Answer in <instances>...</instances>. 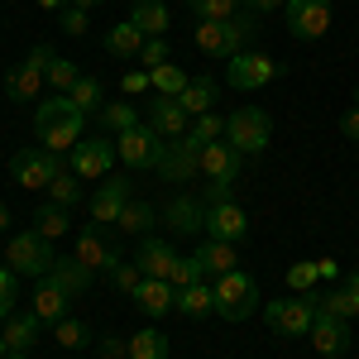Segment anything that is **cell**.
I'll list each match as a JSON object with an SVG mask.
<instances>
[{
    "instance_id": "49",
    "label": "cell",
    "mask_w": 359,
    "mask_h": 359,
    "mask_svg": "<svg viewBox=\"0 0 359 359\" xmlns=\"http://www.w3.org/2000/svg\"><path fill=\"white\" fill-rule=\"evenodd\" d=\"M101 355L106 359H130V340H125V335H101Z\"/></svg>"
},
{
    "instance_id": "37",
    "label": "cell",
    "mask_w": 359,
    "mask_h": 359,
    "mask_svg": "<svg viewBox=\"0 0 359 359\" xmlns=\"http://www.w3.org/2000/svg\"><path fill=\"white\" fill-rule=\"evenodd\" d=\"M149 82H154V91H158V96H172V101H177V96H182V86L192 82V77H187L182 67L163 62V67H154V72H149Z\"/></svg>"
},
{
    "instance_id": "48",
    "label": "cell",
    "mask_w": 359,
    "mask_h": 359,
    "mask_svg": "<svg viewBox=\"0 0 359 359\" xmlns=\"http://www.w3.org/2000/svg\"><path fill=\"white\" fill-rule=\"evenodd\" d=\"M139 62H144V72L163 67V62H168V39H149V43L139 48Z\"/></svg>"
},
{
    "instance_id": "10",
    "label": "cell",
    "mask_w": 359,
    "mask_h": 359,
    "mask_svg": "<svg viewBox=\"0 0 359 359\" xmlns=\"http://www.w3.org/2000/svg\"><path fill=\"white\" fill-rule=\"evenodd\" d=\"M273 77H278V62L269 53H254V48L235 53L230 67H225V82L235 86V91H259V86H269Z\"/></svg>"
},
{
    "instance_id": "25",
    "label": "cell",
    "mask_w": 359,
    "mask_h": 359,
    "mask_svg": "<svg viewBox=\"0 0 359 359\" xmlns=\"http://www.w3.org/2000/svg\"><path fill=\"white\" fill-rule=\"evenodd\" d=\"M135 302H139V311H144V316H154V321H158V316H168V311H172L177 287H172L168 278H144V283H139V292H135Z\"/></svg>"
},
{
    "instance_id": "56",
    "label": "cell",
    "mask_w": 359,
    "mask_h": 359,
    "mask_svg": "<svg viewBox=\"0 0 359 359\" xmlns=\"http://www.w3.org/2000/svg\"><path fill=\"white\" fill-rule=\"evenodd\" d=\"M5 225H10V206L0 201V230H5Z\"/></svg>"
},
{
    "instance_id": "39",
    "label": "cell",
    "mask_w": 359,
    "mask_h": 359,
    "mask_svg": "<svg viewBox=\"0 0 359 359\" xmlns=\"http://www.w3.org/2000/svg\"><path fill=\"white\" fill-rule=\"evenodd\" d=\"M48 192H53V206H67V211H72V206L82 201V177L67 168V172H57L53 182H48Z\"/></svg>"
},
{
    "instance_id": "13",
    "label": "cell",
    "mask_w": 359,
    "mask_h": 359,
    "mask_svg": "<svg viewBox=\"0 0 359 359\" xmlns=\"http://www.w3.org/2000/svg\"><path fill=\"white\" fill-rule=\"evenodd\" d=\"M283 15H287V29L297 39H321L331 29V0H287Z\"/></svg>"
},
{
    "instance_id": "21",
    "label": "cell",
    "mask_w": 359,
    "mask_h": 359,
    "mask_svg": "<svg viewBox=\"0 0 359 359\" xmlns=\"http://www.w3.org/2000/svg\"><path fill=\"white\" fill-rule=\"evenodd\" d=\"M163 221H168V235H201L206 230V206H201V196H172Z\"/></svg>"
},
{
    "instance_id": "14",
    "label": "cell",
    "mask_w": 359,
    "mask_h": 359,
    "mask_svg": "<svg viewBox=\"0 0 359 359\" xmlns=\"http://www.w3.org/2000/svg\"><path fill=\"white\" fill-rule=\"evenodd\" d=\"M240 168H245V154L235 144H201V177L206 182H240Z\"/></svg>"
},
{
    "instance_id": "5",
    "label": "cell",
    "mask_w": 359,
    "mask_h": 359,
    "mask_svg": "<svg viewBox=\"0 0 359 359\" xmlns=\"http://www.w3.org/2000/svg\"><path fill=\"white\" fill-rule=\"evenodd\" d=\"M57 172H67V168H62V154L43 149V144H25V149H15V158H10V177H15L20 187H29V192L48 187Z\"/></svg>"
},
{
    "instance_id": "35",
    "label": "cell",
    "mask_w": 359,
    "mask_h": 359,
    "mask_svg": "<svg viewBox=\"0 0 359 359\" xmlns=\"http://www.w3.org/2000/svg\"><path fill=\"white\" fill-rule=\"evenodd\" d=\"M130 359H168V335L144 326V331L130 335Z\"/></svg>"
},
{
    "instance_id": "19",
    "label": "cell",
    "mask_w": 359,
    "mask_h": 359,
    "mask_svg": "<svg viewBox=\"0 0 359 359\" xmlns=\"http://www.w3.org/2000/svg\"><path fill=\"white\" fill-rule=\"evenodd\" d=\"M149 130H154L158 139H168V144H172V139H182L187 130H192V115L182 111L172 96H158V101L149 106Z\"/></svg>"
},
{
    "instance_id": "50",
    "label": "cell",
    "mask_w": 359,
    "mask_h": 359,
    "mask_svg": "<svg viewBox=\"0 0 359 359\" xmlns=\"http://www.w3.org/2000/svg\"><path fill=\"white\" fill-rule=\"evenodd\" d=\"M211 201H235V182H206L201 206H211Z\"/></svg>"
},
{
    "instance_id": "32",
    "label": "cell",
    "mask_w": 359,
    "mask_h": 359,
    "mask_svg": "<svg viewBox=\"0 0 359 359\" xmlns=\"http://www.w3.org/2000/svg\"><path fill=\"white\" fill-rule=\"evenodd\" d=\"M48 278H57L72 297H82L86 287H91V269H86L77 254H57V259H53V273H48Z\"/></svg>"
},
{
    "instance_id": "20",
    "label": "cell",
    "mask_w": 359,
    "mask_h": 359,
    "mask_svg": "<svg viewBox=\"0 0 359 359\" xmlns=\"http://www.w3.org/2000/svg\"><path fill=\"white\" fill-rule=\"evenodd\" d=\"M130 259L144 269V278H172V269H177V254H172V245H168V240H158V235H144Z\"/></svg>"
},
{
    "instance_id": "51",
    "label": "cell",
    "mask_w": 359,
    "mask_h": 359,
    "mask_svg": "<svg viewBox=\"0 0 359 359\" xmlns=\"http://www.w3.org/2000/svg\"><path fill=\"white\" fill-rule=\"evenodd\" d=\"M144 91H154L149 72H125V96H144Z\"/></svg>"
},
{
    "instance_id": "47",
    "label": "cell",
    "mask_w": 359,
    "mask_h": 359,
    "mask_svg": "<svg viewBox=\"0 0 359 359\" xmlns=\"http://www.w3.org/2000/svg\"><path fill=\"white\" fill-rule=\"evenodd\" d=\"M115 287H120V292H130V297H135L139 292V283H144V269H139L135 259H125V264H120V269H115Z\"/></svg>"
},
{
    "instance_id": "3",
    "label": "cell",
    "mask_w": 359,
    "mask_h": 359,
    "mask_svg": "<svg viewBox=\"0 0 359 359\" xmlns=\"http://www.w3.org/2000/svg\"><path fill=\"white\" fill-rule=\"evenodd\" d=\"M273 139V115L264 106H240L225 115V144H235L240 154H264Z\"/></svg>"
},
{
    "instance_id": "42",
    "label": "cell",
    "mask_w": 359,
    "mask_h": 359,
    "mask_svg": "<svg viewBox=\"0 0 359 359\" xmlns=\"http://www.w3.org/2000/svg\"><path fill=\"white\" fill-rule=\"evenodd\" d=\"M196 20H235L240 15V0H187Z\"/></svg>"
},
{
    "instance_id": "12",
    "label": "cell",
    "mask_w": 359,
    "mask_h": 359,
    "mask_svg": "<svg viewBox=\"0 0 359 359\" xmlns=\"http://www.w3.org/2000/svg\"><path fill=\"white\" fill-rule=\"evenodd\" d=\"M115 158H120V149H115L111 135H91L82 139L77 149H72V172L77 177H106L115 168Z\"/></svg>"
},
{
    "instance_id": "27",
    "label": "cell",
    "mask_w": 359,
    "mask_h": 359,
    "mask_svg": "<svg viewBox=\"0 0 359 359\" xmlns=\"http://www.w3.org/2000/svg\"><path fill=\"white\" fill-rule=\"evenodd\" d=\"M130 20L144 29V39H168V0H130Z\"/></svg>"
},
{
    "instance_id": "8",
    "label": "cell",
    "mask_w": 359,
    "mask_h": 359,
    "mask_svg": "<svg viewBox=\"0 0 359 359\" xmlns=\"http://www.w3.org/2000/svg\"><path fill=\"white\" fill-rule=\"evenodd\" d=\"M154 172H158L163 182H192V177H201V139H192V135L172 139Z\"/></svg>"
},
{
    "instance_id": "53",
    "label": "cell",
    "mask_w": 359,
    "mask_h": 359,
    "mask_svg": "<svg viewBox=\"0 0 359 359\" xmlns=\"http://www.w3.org/2000/svg\"><path fill=\"white\" fill-rule=\"evenodd\" d=\"M340 135H345V139H355V144H359V106H355V111H345V115H340Z\"/></svg>"
},
{
    "instance_id": "1",
    "label": "cell",
    "mask_w": 359,
    "mask_h": 359,
    "mask_svg": "<svg viewBox=\"0 0 359 359\" xmlns=\"http://www.w3.org/2000/svg\"><path fill=\"white\" fill-rule=\"evenodd\" d=\"M82 125L86 115L72 106V96H48L43 106H34V135L43 149H53V154H67V149H77L82 144Z\"/></svg>"
},
{
    "instance_id": "29",
    "label": "cell",
    "mask_w": 359,
    "mask_h": 359,
    "mask_svg": "<svg viewBox=\"0 0 359 359\" xmlns=\"http://www.w3.org/2000/svg\"><path fill=\"white\" fill-rule=\"evenodd\" d=\"M149 39H144V29L135 25V20H120V25H111L106 29V53H115V57H135L139 62V48H144Z\"/></svg>"
},
{
    "instance_id": "9",
    "label": "cell",
    "mask_w": 359,
    "mask_h": 359,
    "mask_svg": "<svg viewBox=\"0 0 359 359\" xmlns=\"http://www.w3.org/2000/svg\"><path fill=\"white\" fill-rule=\"evenodd\" d=\"M77 259H82L91 273H115V269L125 264V249L115 245L101 225H86L82 235H77Z\"/></svg>"
},
{
    "instance_id": "55",
    "label": "cell",
    "mask_w": 359,
    "mask_h": 359,
    "mask_svg": "<svg viewBox=\"0 0 359 359\" xmlns=\"http://www.w3.org/2000/svg\"><path fill=\"white\" fill-rule=\"evenodd\" d=\"M39 5H43V10H53V15H57V10H67V0H39Z\"/></svg>"
},
{
    "instance_id": "11",
    "label": "cell",
    "mask_w": 359,
    "mask_h": 359,
    "mask_svg": "<svg viewBox=\"0 0 359 359\" xmlns=\"http://www.w3.org/2000/svg\"><path fill=\"white\" fill-rule=\"evenodd\" d=\"M115 149H120L125 168H158V158H163V149H168V139H158L149 125H135V130L115 135Z\"/></svg>"
},
{
    "instance_id": "45",
    "label": "cell",
    "mask_w": 359,
    "mask_h": 359,
    "mask_svg": "<svg viewBox=\"0 0 359 359\" xmlns=\"http://www.w3.org/2000/svg\"><path fill=\"white\" fill-rule=\"evenodd\" d=\"M201 278H206L201 259H196V254H187V259L177 254V269H172V278H168V283H172V287H192V283H201Z\"/></svg>"
},
{
    "instance_id": "16",
    "label": "cell",
    "mask_w": 359,
    "mask_h": 359,
    "mask_svg": "<svg viewBox=\"0 0 359 359\" xmlns=\"http://www.w3.org/2000/svg\"><path fill=\"white\" fill-rule=\"evenodd\" d=\"M130 177H106L101 192L91 196V225H120V211L130 206Z\"/></svg>"
},
{
    "instance_id": "52",
    "label": "cell",
    "mask_w": 359,
    "mask_h": 359,
    "mask_svg": "<svg viewBox=\"0 0 359 359\" xmlns=\"http://www.w3.org/2000/svg\"><path fill=\"white\" fill-rule=\"evenodd\" d=\"M240 5H245L249 15H254V20H259V15H273V10H283V5H287V0H240Z\"/></svg>"
},
{
    "instance_id": "17",
    "label": "cell",
    "mask_w": 359,
    "mask_h": 359,
    "mask_svg": "<svg viewBox=\"0 0 359 359\" xmlns=\"http://www.w3.org/2000/svg\"><path fill=\"white\" fill-rule=\"evenodd\" d=\"M306 340L316 345V355H321V359H340L345 350H350V321L316 311V321H311V335H306Z\"/></svg>"
},
{
    "instance_id": "41",
    "label": "cell",
    "mask_w": 359,
    "mask_h": 359,
    "mask_svg": "<svg viewBox=\"0 0 359 359\" xmlns=\"http://www.w3.org/2000/svg\"><path fill=\"white\" fill-rule=\"evenodd\" d=\"M316 283H321V264H316V259L287 269V287H292V292H316Z\"/></svg>"
},
{
    "instance_id": "28",
    "label": "cell",
    "mask_w": 359,
    "mask_h": 359,
    "mask_svg": "<svg viewBox=\"0 0 359 359\" xmlns=\"http://www.w3.org/2000/svg\"><path fill=\"white\" fill-rule=\"evenodd\" d=\"M172 311H182V316H206V311H216V287H211V278H201V283H192V287H177V302H172Z\"/></svg>"
},
{
    "instance_id": "23",
    "label": "cell",
    "mask_w": 359,
    "mask_h": 359,
    "mask_svg": "<svg viewBox=\"0 0 359 359\" xmlns=\"http://www.w3.org/2000/svg\"><path fill=\"white\" fill-rule=\"evenodd\" d=\"M316 311L340 316V321L359 316V273H350L345 283H335V287H326V292H316Z\"/></svg>"
},
{
    "instance_id": "43",
    "label": "cell",
    "mask_w": 359,
    "mask_h": 359,
    "mask_svg": "<svg viewBox=\"0 0 359 359\" xmlns=\"http://www.w3.org/2000/svg\"><path fill=\"white\" fill-rule=\"evenodd\" d=\"M192 139H201V144H216V139H225V120L216 111H206V115H196L192 120V130H187Z\"/></svg>"
},
{
    "instance_id": "46",
    "label": "cell",
    "mask_w": 359,
    "mask_h": 359,
    "mask_svg": "<svg viewBox=\"0 0 359 359\" xmlns=\"http://www.w3.org/2000/svg\"><path fill=\"white\" fill-rule=\"evenodd\" d=\"M15 297H20V273L0 264V316H15Z\"/></svg>"
},
{
    "instance_id": "58",
    "label": "cell",
    "mask_w": 359,
    "mask_h": 359,
    "mask_svg": "<svg viewBox=\"0 0 359 359\" xmlns=\"http://www.w3.org/2000/svg\"><path fill=\"white\" fill-rule=\"evenodd\" d=\"M5 355H10V345H5V335H0V359H5Z\"/></svg>"
},
{
    "instance_id": "57",
    "label": "cell",
    "mask_w": 359,
    "mask_h": 359,
    "mask_svg": "<svg viewBox=\"0 0 359 359\" xmlns=\"http://www.w3.org/2000/svg\"><path fill=\"white\" fill-rule=\"evenodd\" d=\"M5 359H29V350H10V355H5Z\"/></svg>"
},
{
    "instance_id": "54",
    "label": "cell",
    "mask_w": 359,
    "mask_h": 359,
    "mask_svg": "<svg viewBox=\"0 0 359 359\" xmlns=\"http://www.w3.org/2000/svg\"><path fill=\"white\" fill-rule=\"evenodd\" d=\"M67 5H77V10H96V5H106V0H67Z\"/></svg>"
},
{
    "instance_id": "7",
    "label": "cell",
    "mask_w": 359,
    "mask_h": 359,
    "mask_svg": "<svg viewBox=\"0 0 359 359\" xmlns=\"http://www.w3.org/2000/svg\"><path fill=\"white\" fill-rule=\"evenodd\" d=\"M269 316V331L292 340V335H311V321H316V292H297V297H273L264 306Z\"/></svg>"
},
{
    "instance_id": "26",
    "label": "cell",
    "mask_w": 359,
    "mask_h": 359,
    "mask_svg": "<svg viewBox=\"0 0 359 359\" xmlns=\"http://www.w3.org/2000/svg\"><path fill=\"white\" fill-rule=\"evenodd\" d=\"M196 259H201V269H206V278H211V283H216L221 273H235V269H240V254H235V245L211 240V235L196 245Z\"/></svg>"
},
{
    "instance_id": "33",
    "label": "cell",
    "mask_w": 359,
    "mask_h": 359,
    "mask_svg": "<svg viewBox=\"0 0 359 359\" xmlns=\"http://www.w3.org/2000/svg\"><path fill=\"white\" fill-rule=\"evenodd\" d=\"M34 230H39L48 245H53V240H62V235L72 230V221H67V206H53V201H48V206H39V211H34Z\"/></svg>"
},
{
    "instance_id": "4",
    "label": "cell",
    "mask_w": 359,
    "mask_h": 359,
    "mask_svg": "<svg viewBox=\"0 0 359 359\" xmlns=\"http://www.w3.org/2000/svg\"><path fill=\"white\" fill-rule=\"evenodd\" d=\"M53 259H57V249L48 245L39 230H20V235H10V245H5V264L20 278H48L53 273Z\"/></svg>"
},
{
    "instance_id": "6",
    "label": "cell",
    "mask_w": 359,
    "mask_h": 359,
    "mask_svg": "<svg viewBox=\"0 0 359 359\" xmlns=\"http://www.w3.org/2000/svg\"><path fill=\"white\" fill-rule=\"evenodd\" d=\"M211 287H216V316H225V321H245V316L259 311V283H254L245 269L221 273Z\"/></svg>"
},
{
    "instance_id": "15",
    "label": "cell",
    "mask_w": 359,
    "mask_h": 359,
    "mask_svg": "<svg viewBox=\"0 0 359 359\" xmlns=\"http://www.w3.org/2000/svg\"><path fill=\"white\" fill-rule=\"evenodd\" d=\"M206 235H211V240H225V245H240L249 235L245 206H235V201H211V206H206Z\"/></svg>"
},
{
    "instance_id": "24",
    "label": "cell",
    "mask_w": 359,
    "mask_h": 359,
    "mask_svg": "<svg viewBox=\"0 0 359 359\" xmlns=\"http://www.w3.org/2000/svg\"><path fill=\"white\" fill-rule=\"evenodd\" d=\"M39 91H43V67H39V57L29 53L10 77H5V96L15 101V106H29V101H39Z\"/></svg>"
},
{
    "instance_id": "38",
    "label": "cell",
    "mask_w": 359,
    "mask_h": 359,
    "mask_svg": "<svg viewBox=\"0 0 359 359\" xmlns=\"http://www.w3.org/2000/svg\"><path fill=\"white\" fill-rule=\"evenodd\" d=\"M53 340L62 345V350H86V345H91V326L62 316V321H53Z\"/></svg>"
},
{
    "instance_id": "30",
    "label": "cell",
    "mask_w": 359,
    "mask_h": 359,
    "mask_svg": "<svg viewBox=\"0 0 359 359\" xmlns=\"http://www.w3.org/2000/svg\"><path fill=\"white\" fill-rule=\"evenodd\" d=\"M5 345L10 350H34L39 345V335H43V321L34 316V311H25V316H5Z\"/></svg>"
},
{
    "instance_id": "22",
    "label": "cell",
    "mask_w": 359,
    "mask_h": 359,
    "mask_svg": "<svg viewBox=\"0 0 359 359\" xmlns=\"http://www.w3.org/2000/svg\"><path fill=\"white\" fill-rule=\"evenodd\" d=\"M29 53L39 57V67H43V86H53L57 96H67V91L77 86V77H82V72H77V62H67V57H57L53 48H48V43H34Z\"/></svg>"
},
{
    "instance_id": "40",
    "label": "cell",
    "mask_w": 359,
    "mask_h": 359,
    "mask_svg": "<svg viewBox=\"0 0 359 359\" xmlns=\"http://www.w3.org/2000/svg\"><path fill=\"white\" fill-rule=\"evenodd\" d=\"M67 96H72V106H77L82 115H91V111H101V106H106V101H101V82H96V77H86V72L77 77V86H72Z\"/></svg>"
},
{
    "instance_id": "2",
    "label": "cell",
    "mask_w": 359,
    "mask_h": 359,
    "mask_svg": "<svg viewBox=\"0 0 359 359\" xmlns=\"http://www.w3.org/2000/svg\"><path fill=\"white\" fill-rule=\"evenodd\" d=\"M259 34V20L254 15H235V20H196V48L206 57H221V62H230L235 53H245L249 39Z\"/></svg>"
},
{
    "instance_id": "31",
    "label": "cell",
    "mask_w": 359,
    "mask_h": 359,
    "mask_svg": "<svg viewBox=\"0 0 359 359\" xmlns=\"http://www.w3.org/2000/svg\"><path fill=\"white\" fill-rule=\"evenodd\" d=\"M216 96H221V86L211 82V77H192V82L182 86V96H177V106H182V111H187V115L196 120V115H206L211 106H216Z\"/></svg>"
},
{
    "instance_id": "34",
    "label": "cell",
    "mask_w": 359,
    "mask_h": 359,
    "mask_svg": "<svg viewBox=\"0 0 359 359\" xmlns=\"http://www.w3.org/2000/svg\"><path fill=\"white\" fill-rule=\"evenodd\" d=\"M101 130H106V135H125V130H135L139 125V111L135 106H130V96H125V101H111V106H101Z\"/></svg>"
},
{
    "instance_id": "36",
    "label": "cell",
    "mask_w": 359,
    "mask_h": 359,
    "mask_svg": "<svg viewBox=\"0 0 359 359\" xmlns=\"http://www.w3.org/2000/svg\"><path fill=\"white\" fill-rule=\"evenodd\" d=\"M158 225V211L149 206V201H130L125 211H120V230H130V235H149Z\"/></svg>"
},
{
    "instance_id": "44",
    "label": "cell",
    "mask_w": 359,
    "mask_h": 359,
    "mask_svg": "<svg viewBox=\"0 0 359 359\" xmlns=\"http://www.w3.org/2000/svg\"><path fill=\"white\" fill-rule=\"evenodd\" d=\"M57 29H62L67 39H82L86 29H91V10H77V5H67V10H57Z\"/></svg>"
},
{
    "instance_id": "59",
    "label": "cell",
    "mask_w": 359,
    "mask_h": 359,
    "mask_svg": "<svg viewBox=\"0 0 359 359\" xmlns=\"http://www.w3.org/2000/svg\"><path fill=\"white\" fill-rule=\"evenodd\" d=\"M355 106H359V91H355Z\"/></svg>"
},
{
    "instance_id": "18",
    "label": "cell",
    "mask_w": 359,
    "mask_h": 359,
    "mask_svg": "<svg viewBox=\"0 0 359 359\" xmlns=\"http://www.w3.org/2000/svg\"><path fill=\"white\" fill-rule=\"evenodd\" d=\"M67 302H72V292L57 283V278H39V287H34V297H29V311L43 321V326H53L67 316Z\"/></svg>"
}]
</instances>
